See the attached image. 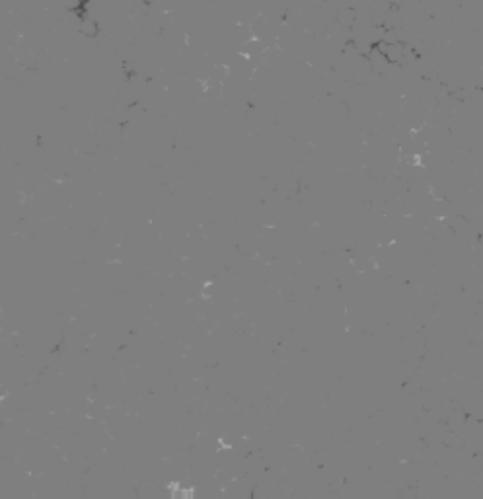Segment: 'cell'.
Instances as JSON below:
<instances>
[{
	"mask_svg": "<svg viewBox=\"0 0 483 499\" xmlns=\"http://www.w3.org/2000/svg\"><path fill=\"white\" fill-rule=\"evenodd\" d=\"M78 29H80V33L86 35V38H94V35H98V31H100L98 22H95V18H90V14H82Z\"/></svg>",
	"mask_w": 483,
	"mask_h": 499,
	"instance_id": "obj_1",
	"label": "cell"
}]
</instances>
